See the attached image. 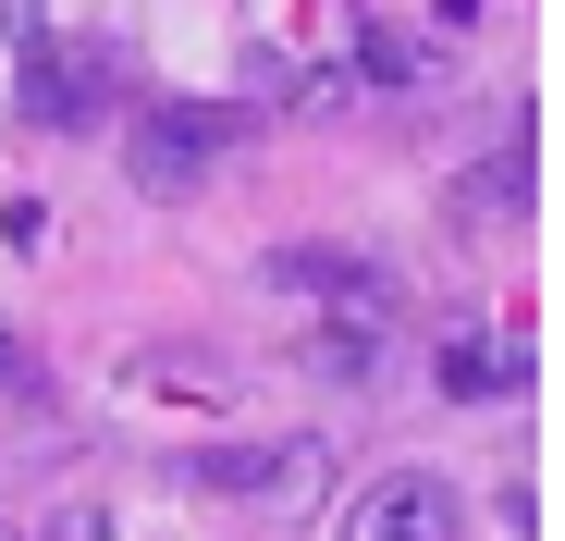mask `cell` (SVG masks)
I'll return each instance as SVG.
<instances>
[{
  "label": "cell",
  "instance_id": "6da1fadb",
  "mask_svg": "<svg viewBox=\"0 0 565 541\" xmlns=\"http://www.w3.org/2000/svg\"><path fill=\"white\" fill-rule=\"evenodd\" d=\"M270 284L308 296V308L344 320V332H394V284H382L356 246H270Z\"/></svg>",
  "mask_w": 565,
  "mask_h": 541
},
{
  "label": "cell",
  "instance_id": "7a4b0ae2",
  "mask_svg": "<svg viewBox=\"0 0 565 541\" xmlns=\"http://www.w3.org/2000/svg\"><path fill=\"white\" fill-rule=\"evenodd\" d=\"M344 541H467V492L443 468H394L344 505Z\"/></svg>",
  "mask_w": 565,
  "mask_h": 541
},
{
  "label": "cell",
  "instance_id": "3957f363",
  "mask_svg": "<svg viewBox=\"0 0 565 541\" xmlns=\"http://www.w3.org/2000/svg\"><path fill=\"white\" fill-rule=\"evenodd\" d=\"M234 136H246V112H148L136 148H124V172H136L148 198H198L210 148H234Z\"/></svg>",
  "mask_w": 565,
  "mask_h": 541
},
{
  "label": "cell",
  "instance_id": "277c9868",
  "mask_svg": "<svg viewBox=\"0 0 565 541\" xmlns=\"http://www.w3.org/2000/svg\"><path fill=\"white\" fill-rule=\"evenodd\" d=\"M99 99H111V62H99V50L25 38V112H38V124H99Z\"/></svg>",
  "mask_w": 565,
  "mask_h": 541
},
{
  "label": "cell",
  "instance_id": "5b68a950",
  "mask_svg": "<svg viewBox=\"0 0 565 541\" xmlns=\"http://www.w3.org/2000/svg\"><path fill=\"white\" fill-rule=\"evenodd\" d=\"M430 382H443V406H492V394H516V357H504V344H480V332H455Z\"/></svg>",
  "mask_w": 565,
  "mask_h": 541
},
{
  "label": "cell",
  "instance_id": "8992f818",
  "mask_svg": "<svg viewBox=\"0 0 565 541\" xmlns=\"http://www.w3.org/2000/svg\"><path fill=\"white\" fill-rule=\"evenodd\" d=\"M356 86H382V99H430V50L394 38V25H356Z\"/></svg>",
  "mask_w": 565,
  "mask_h": 541
},
{
  "label": "cell",
  "instance_id": "52a82bcc",
  "mask_svg": "<svg viewBox=\"0 0 565 541\" xmlns=\"http://www.w3.org/2000/svg\"><path fill=\"white\" fill-rule=\"evenodd\" d=\"M184 492H234V505H258V492H270V443H210V456H184Z\"/></svg>",
  "mask_w": 565,
  "mask_h": 541
},
{
  "label": "cell",
  "instance_id": "ba28073f",
  "mask_svg": "<svg viewBox=\"0 0 565 541\" xmlns=\"http://www.w3.org/2000/svg\"><path fill=\"white\" fill-rule=\"evenodd\" d=\"M382 344H394V332H344V320H320L308 370H320V382H369V370H382Z\"/></svg>",
  "mask_w": 565,
  "mask_h": 541
},
{
  "label": "cell",
  "instance_id": "9c48e42d",
  "mask_svg": "<svg viewBox=\"0 0 565 541\" xmlns=\"http://www.w3.org/2000/svg\"><path fill=\"white\" fill-rule=\"evenodd\" d=\"M332 480V443H270V505H320Z\"/></svg>",
  "mask_w": 565,
  "mask_h": 541
},
{
  "label": "cell",
  "instance_id": "30bf717a",
  "mask_svg": "<svg viewBox=\"0 0 565 541\" xmlns=\"http://www.w3.org/2000/svg\"><path fill=\"white\" fill-rule=\"evenodd\" d=\"M25 541H111V505H99V492H62L50 529H25Z\"/></svg>",
  "mask_w": 565,
  "mask_h": 541
},
{
  "label": "cell",
  "instance_id": "8fae6325",
  "mask_svg": "<svg viewBox=\"0 0 565 541\" xmlns=\"http://www.w3.org/2000/svg\"><path fill=\"white\" fill-rule=\"evenodd\" d=\"M0 394H25V344L13 332H0Z\"/></svg>",
  "mask_w": 565,
  "mask_h": 541
},
{
  "label": "cell",
  "instance_id": "7c38bea8",
  "mask_svg": "<svg viewBox=\"0 0 565 541\" xmlns=\"http://www.w3.org/2000/svg\"><path fill=\"white\" fill-rule=\"evenodd\" d=\"M0 25H13V38H38V0H0Z\"/></svg>",
  "mask_w": 565,
  "mask_h": 541
},
{
  "label": "cell",
  "instance_id": "4fadbf2b",
  "mask_svg": "<svg viewBox=\"0 0 565 541\" xmlns=\"http://www.w3.org/2000/svg\"><path fill=\"white\" fill-rule=\"evenodd\" d=\"M0 541H25V529H13V517H0Z\"/></svg>",
  "mask_w": 565,
  "mask_h": 541
}]
</instances>
